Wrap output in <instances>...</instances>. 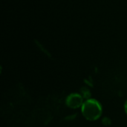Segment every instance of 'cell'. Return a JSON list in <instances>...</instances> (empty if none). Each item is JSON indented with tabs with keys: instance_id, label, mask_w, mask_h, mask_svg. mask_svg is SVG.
<instances>
[{
	"instance_id": "5b68a950",
	"label": "cell",
	"mask_w": 127,
	"mask_h": 127,
	"mask_svg": "<svg viewBox=\"0 0 127 127\" xmlns=\"http://www.w3.org/2000/svg\"><path fill=\"white\" fill-rule=\"evenodd\" d=\"M124 109H125V112H126V113H127V101H126V103H125V105H124Z\"/></svg>"
},
{
	"instance_id": "277c9868",
	"label": "cell",
	"mask_w": 127,
	"mask_h": 127,
	"mask_svg": "<svg viewBox=\"0 0 127 127\" xmlns=\"http://www.w3.org/2000/svg\"><path fill=\"white\" fill-rule=\"evenodd\" d=\"M102 122H103V124L104 125H106V126H108V125H109V124H111V121H110V119H109V118H104L103 119Z\"/></svg>"
},
{
	"instance_id": "6da1fadb",
	"label": "cell",
	"mask_w": 127,
	"mask_h": 127,
	"mask_svg": "<svg viewBox=\"0 0 127 127\" xmlns=\"http://www.w3.org/2000/svg\"><path fill=\"white\" fill-rule=\"evenodd\" d=\"M102 112L101 104L97 100L92 98L86 100L81 107V112L83 117L89 121H95L99 119Z\"/></svg>"
},
{
	"instance_id": "3957f363",
	"label": "cell",
	"mask_w": 127,
	"mask_h": 127,
	"mask_svg": "<svg viewBox=\"0 0 127 127\" xmlns=\"http://www.w3.org/2000/svg\"><path fill=\"white\" fill-rule=\"evenodd\" d=\"M80 95L83 99H86V100L91 99L90 97L92 96V94H91L89 89H88L87 87H82L80 89Z\"/></svg>"
},
{
	"instance_id": "7a4b0ae2",
	"label": "cell",
	"mask_w": 127,
	"mask_h": 127,
	"mask_svg": "<svg viewBox=\"0 0 127 127\" xmlns=\"http://www.w3.org/2000/svg\"><path fill=\"white\" fill-rule=\"evenodd\" d=\"M83 98L80 94L71 93L70 94L65 100L66 106L72 109H76L77 108L82 107L83 104Z\"/></svg>"
}]
</instances>
